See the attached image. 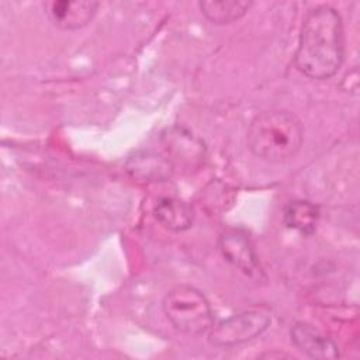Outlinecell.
Segmentation results:
<instances>
[{
	"label": "cell",
	"mask_w": 360,
	"mask_h": 360,
	"mask_svg": "<svg viewBox=\"0 0 360 360\" xmlns=\"http://www.w3.org/2000/svg\"><path fill=\"white\" fill-rule=\"evenodd\" d=\"M345 59V32L340 14L322 4L308 11L302 20L294 56L297 69L309 79L332 77Z\"/></svg>",
	"instance_id": "6da1fadb"
},
{
	"label": "cell",
	"mask_w": 360,
	"mask_h": 360,
	"mask_svg": "<svg viewBox=\"0 0 360 360\" xmlns=\"http://www.w3.org/2000/svg\"><path fill=\"white\" fill-rule=\"evenodd\" d=\"M302 139L301 120L285 110H271L256 115L246 134L249 150L267 162H284L295 156Z\"/></svg>",
	"instance_id": "7a4b0ae2"
},
{
	"label": "cell",
	"mask_w": 360,
	"mask_h": 360,
	"mask_svg": "<svg viewBox=\"0 0 360 360\" xmlns=\"http://www.w3.org/2000/svg\"><path fill=\"white\" fill-rule=\"evenodd\" d=\"M169 322L181 333L198 336L214 325V314L205 295L195 287L180 284L167 291L162 302Z\"/></svg>",
	"instance_id": "3957f363"
},
{
	"label": "cell",
	"mask_w": 360,
	"mask_h": 360,
	"mask_svg": "<svg viewBox=\"0 0 360 360\" xmlns=\"http://www.w3.org/2000/svg\"><path fill=\"white\" fill-rule=\"evenodd\" d=\"M270 321L267 311L246 309L212 325L208 339L214 346L232 347L260 336L269 328Z\"/></svg>",
	"instance_id": "277c9868"
},
{
	"label": "cell",
	"mask_w": 360,
	"mask_h": 360,
	"mask_svg": "<svg viewBox=\"0 0 360 360\" xmlns=\"http://www.w3.org/2000/svg\"><path fill=\"white\" fill-rule=\"evenodd\" d=\"M218 249L224 259L246 276L260 280L263 270L252 239L245 229L232 228L224 231L218 238Z\"/></svg>",
	"instance_id": "5b68a950"
},
{
	"label": "cell",
	"mask_w": 360,
	"mask_h": 360,
	"mask_svg": "<svg viewBox=\"0 0 360 360\" xmlns=\"http://www.w3.org/2000/svg\"><path fill=\"white\" fill-rule=\"evenodd\" d=\"M98 6L100 3L93 0H51L44 3V10L55 27L73 31L87 25Z\"/></svg>",
	"instance_id": "8992f818"
},
{
	"label": "cell",
	"mask_w": 360,
	"mask_h": 360,
	"mask_svg": "<svg viewBox=\"0 0 360 360\" xmlns=\"http://www.w3.org/2000/svg\"><path fill=\"white\" fill-rule=\"evenodd\" d=\"M292 345L305 356L316 360H332L339 357L338 345L305 322H295L290 330Z\"/></svg>",
	"instance_id": "52a82bcc"
},
{
	"label": "cell",
	"mask_w": 360,
	"mask_h": 360,
	"mask_svg": "<svg viewBox=\"0 0 360 360\" xmlns=\"http://www.w3.org/2000/svg\"><path fill=\"white\" fill-rule=\"evenodd\" d=\"M153 215L165 228L174 232L186 231L194 222L193 207L176 197L159 198L153 207Z\"/></svg>",
	"instance_id": "ba28073f"
},
{
	"label": "cell",
	"mask_w": 360,
	"mask_h": 360,
	"mask_svg": "<svg viewBox=\"0 0 360 360\" xmlns=\"http://www.w3.org/2000/svg\"><path fill=\"white\" fill-rule=\"evenodd\" d=\"M127 170L136 179L146 181H162L170 177L173 166L169 159H165L156 153L142 152L129 158Z\"/></svg>",
	"instance_id": "9c48e42d"
},
{
	"label": "cell",
	"mask_w": 360,
	"mask_h": 360,
	"mask_svg": "<svg viewBox=\"0 0 360 360\" xmlns=\"http://www.w3.org/2000/svg\"><path fill=\"white\" fill-rule=\"evenodd\" d=\"M319 208L308 200H295L284 207L283 221L287 228L297 231L301 235L315 232L319 222Z\"/></svg>",
	"instance_id": "30bf717a"
},
{
	"label": "cell",
	"mask_w": 360,
	"mask_h": 360,
	"mask_svg": "<svg viewBox=\"0 0 360 360\" xmlns=\"http://www.w3.org/2000/svg\"><path fill=\"white\" fill-rule=\"evenodd\" d=\"M252 4L245 0H204L198 3V7L211 22L231 24L245 15Z\"/></svg>",
	"instance_id": "8fae6325"
}]
</instances>
